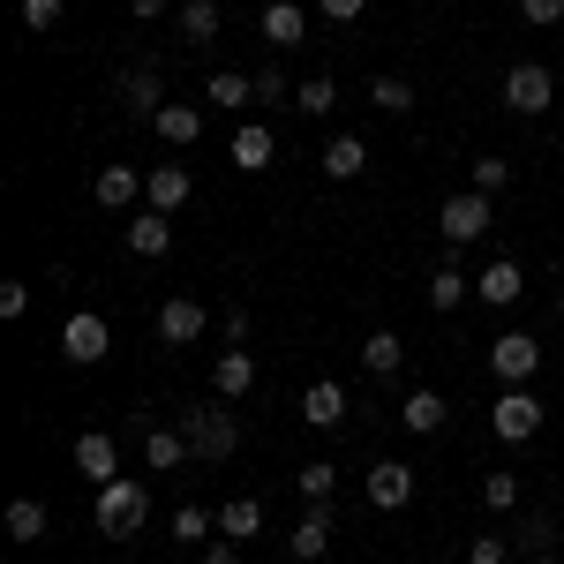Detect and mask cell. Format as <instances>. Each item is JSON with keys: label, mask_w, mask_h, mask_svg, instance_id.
<instances>
[{"label": "cell", "mask_w": 564, "mask_h": 564, "mask_svg": "<svg viewBox=\"0 0 564 564\" xmlns=\"http://www.w3.org/2000/svg\"><path fill=\"white\" fill-rule=\"evenodd\" d=\"M0 527H8V542H23V550H31V542H45V505L39 497H15V505H8V512H0Z\"/></svg>", "instance_id": "d4e9b609"}, {"label": "cell", "mask_w": 564, "mask_h": 564, "mask_svg": "<svg viewBox=\"0 0 564 564\" xmlns=\"http://www.w3.org/2000/svg\"><path fill=\"white\" fill-rule=\"evenodd\" d=\"M467 564H512V542L505 534H475L467 542Z\"/></svg>", "instance_id": "74e56055"}, {"label": "cell", "mask_w": 564, "mask_h": 564, "mask_svg": "<svg viewBox=\"0 0 564 564\" xmlns=\"http://www.w3.org/2000/svg\"><path fill=\"white\" fill-rule=\"evenodd\" d=\"M257 106H286V76L279 68H257Z\"/></svg>", "instance_id": "b9f144b4"}, {"label": "cell", "mask_w": 564, "mask_h": 564, "mask_svg": "<svg viewBox=\"0 0 564 564\" xmlns=\"http://www.w3.org/2000/svg\"><path fill=\"white\" fill-rule=\"evenodd\" d=\"M557 90H564V76H557Z\"/></svg>", "instance_id": "f907efd6"}, {"label": "cell", "mask_w": 564, "mask_h": 564, "mask_svg": "<svg viewBox=\"0 0 564 564\" xmlns=\"http://www.w3.org/2000/svg\"><path fill=\"white\" fill-rule=\"evenodd\" d=\"M90 196H98V212H129L135 196H143V174H135V166H98Z\"/></svg>", "instance_id": "ac0fdd59"}, {"label": "cell", "mask_w": 564, "mask_h": 564, "mask_svg": "<svg viewBox=\"0 0 564 564\" xmlns=\"http://www.w3.org/2000/svg\"><path fill=\"white\" fill-rule=\"evenodd\" d=\"M467 188H481V196L512 188V159H475V166H467Z\"/></svg>", "instance_id": "d590c367"}, {"label": "cell", "mask_w": 564, "mask_h": 564, "mask_svg": "<svg viewBox=\"0 0 564 564\" xmlns=\"http://www.w3.org/2000/svg\"><path fill=\"white\" fill-rule=\"evenodd\" d=\"M339 564H354V557H339Z\"/></svg>", "instance_id": "681fc988"}, {"label": "cell", "mask_w": 564, "mask_h": 564, "mask_svg": "<svg viewBox=\"0 0 564 564\" xmlns=\"http://www.w3.org/2000/svg\"><path fill=\"white\" fill-rule=\"evenodd\" d=\"M204 98H212V106H249V98H257V76H234V68H218L212 84H204Z\"/></svg>", "instance_id": "836d02e7"}, {"label": "cell", "mask_w": 564, "mask_h": 564, "mask_svg": "<svg viewBox=\"0 0 564 564\" xmlns=\"http://www.w3.org/2000/svg\"><path fill=\"white\" fill-rule=\"evenodd\" d=\"M61 354H68L76 369H98V361L113 354V332H106V316H98V308H76V316L61 324Z\"/></svg>", "instance_id": "5b68a950"}, {"label": "cell", "mask_w": 564, "mask_h": 564, "mask_svg": "<svg viewBox=\"0 0 564 564\" xmlns=\"http://www.w3.org/2000/svg\"><path fill=\"white\" fill-rule=\"evenodd\" d=\"M166 534H174V542H188V550H204V542L218 534V520L204 512V505H174V520H166Z\"/></svg>", "instance_id": "f546056e"}, {"label": "cell", "mask_w": 564, "mask_h": 564, "mask_svg": "<svg viewBox=\"0 0 564 564\" xmlns=\"http://www.w3.org/2000/svg\"><path fill=\"white\" fill-rule=\"evenodd\" d=\"M68 459H76V475H84L90 489H106V481L121 475V444H113L106 430H84V436H76V452H68Z\"/></svg>", "instance_id": "9c48e42d"}, {"label": "cell", "mask_w": 564, "mask_h": 564, "mask_svg": "<svg viewBox=\"0 0 564 564\" xmlns=\"http://www.w3.org/2000/svg\"><path fill=\"white\" fill-rule=\"evenodd\" d=\"M188 196H196L188 166H151V174H143V204H151V212H166V218H174L181 204H188Z\"/></svg>", "instance_id": "4fadbf2b"}, {"label": "cell", "mask_w": 564, "mask_h": 564, "mask_svg": "<svg viewBox=\"0 0 564 564\" xmlns=\"http://www.w3.org/2000/svg\"><path fill=\"white\" fill-rule=\"evenodd\" d=\"M399 414H406V430H414V436H436L444 422H452V399L422 384V391H406V406H399Z\"/></svg>", "instance_id": "ffe728a7"}, {"label": "cell", "mask_w": 564, "mask_h": 564, "mask_svg": "<svg viewBox=\"0 0 564 564\" xmlns=\"http://www.w3.org/2000/svg\"><path fill=\"white\" fill-rule=\"evenodd\" d=\"M361 8H369V0H316V15H324V23H354Z\"/></svg>", "instance_id": "ee69618b"}, {"label": "cell", "mask_w": 564, "mask_h": 564, "mask_svg": "<svg viewBox=\"0 0 564 564\" xmlns=\"http://www.w3.org/2000/svg\"><path fill=\"white\" fill-rule=\"evenodd\" d=\"M90 520L106 527V542H135V534H143V520H151V489H143L135 475H113L106 489H98Z\"/></svg>", "instance_id": "6da1fadb"}, {"label": "cell", "mask_w": 564, "mask_h": 564, "mask_svg": "<svg viewBox=\"0 0 564 564\" xmlns=\"http://www.w3.org/2000/svg\"><path fill=\"white\" fill-rule=\"evenodd\" d=\"M196 452H188V436L181 430H159V422H143V467H188Z\"/></svg>", "instance_id": "7402d4cb"}, {"label": "cell", "mask_w": 564, "mask_h": 564, "mask_svg": "<svg viewBox=\"0 0 564 564\" xmlns=\"http://www.w3.org/2000/svg\"><path fill=\"white\" fill-rule=\"evenodd\" d=\"M489 369H497L505 384H534V369H542V339H534V332H505V339L489 347Z\"/></svg>", "instance_id": "ba28073f"}, {"label": "cell", "mask_w": 564, "mask_h": 564, "mask_svg": "<svg viewBox=\"0 0 564 564\" xmlns=\"http://www.w3.org/2000/svg\"><path fill=\"white\" fill-rule=\"evenodd\" d=\"M414 467H406V459H377V467H369V505H377V512H406V505H414Z\"/></svg>", "instance_id": "30bf717a"}, {"label": "cell", "mask_w": 564, "mask_h": 564, "mask_svg": "<svg viewBox=\"0 0 564 564\" xmlns=\"http://www.w3.org/2000/svg\"><path fill=\"white\" fill-rule=\"evenodd\" d=\"M332 527H339V520H332V505H308L302 520L286 527V550H294L302 564H316L324 550H332Z\"/></svg>", "instance_id": "7c38bea8"}, {"label": "cell", "mask_w": 564, "mask_h": 564, "mask_svg": "<svg viewBox=\"0 0 564 564\" xmlns=\"http://www.w3.org/2000/svg\"><path fill=\"white\" fill-rule=\"evenodd\" d=\"M61 15H68V0H23V23H31V31H53Z\"/></svg>", "instance_id": "f35d334b"}, {"label": "cell", "mask_w": 564, "mask_h": 564, "mask_svg": "<svg viewBox=\"0 0 564 564\" xmlns=\"http://www.w3.org/2000/svg\"><path fill=\"white\" fill-rule=\"evenodd\" d=\"M489 430L505 436V444H527V436L542 430V399H534L527 384H505V399L489 406Z\"/></svg>", "instance_id": "8992f818"}, {"label": "cell", "mask_w": 564, "mask_h": 564, "mask_svg": "<svg viewBox=\"0 0 564 564\" xmlns=\"http://www.w3.org/2000/svg\"><path fill=\"white\" fill-rule=\"evenodd\" d=\"M212 391L218 399H249V391H257V361H249V347H226L212 361Z\"/></svg>", "instance_id": "5bb4252c"}, {"label": "cell", "mask_w": 564, "mask_h": 564, "mask_svg": "<svg viewBox=\"0 0 564 564\" xmlns=\"http://www.w3.org/2000/svg\"><path fill=\"white\" fill-rule=\"evenodd\" d=\"M218 534H226V542H257L263 534V505L257 497H234V505L218 512Z\"/></svg>", "instance_id": "f1b7e54d"}, {"label": "cell", "mask_w": 564, "mask_h": 564, "mask_svg": "<svg viewBox=\"0 0 564 564\" xmlns=\"http://www.w3.org/2000/svg\"><path fill=\"white\" fill-rule=\"evenodd\" d=\"M294 481H302L308 505H332V489H339V467H332V459H308V467H294Z\"/></svg>", "instance_id": "d6a6232c"}, {"label": "cell", "mask_w": 564, "mask_h": 564, "mask_svg": "<svg viewBox=\"0 0 564 564\" xmlns=\"http://www.w3.org/2000/svg\"><path fill=\"white\" fill-rule=\"evenodd\" d=\"M369 106L391 113V121H406V113H414V84H406V76H377V84H369Z\"/></svg>", "instance_id": "4dcf8cb0"}, {"label": "cell", "mask_w": 564, "mask_h": 564, "mask_svg": "<svg viewBox=\"0 0 564 564\" xmlns=\"http://www.w3.org/2000/svg\"><path fill=\"white\" fill-rule=\"evenodd\" d=\"M218 0H181V15H174V31H181V45H212L218 39Z\"/></svg>", "instance_id": "603a6c76"}, {"label": "cell", "mask_w": 564, "mask_h": 564, "mask_svg": "<svg viewBox=\"0 0 564 564\" xmlns=\"http://www.w3.org/2000/svg\"><path fill=\"white\" fill-rule=\"evenodd\" d=\"M302 422L308 430H339V422H347V391L332 384V377H316V384L302 391Z\"/></svg>", "instance_id": "9a60e30c"}, {"label": "cell", "mask_w": 564, "mask_h": 564, "mask_svg": "<svg viewBox=\"0 0 564 564\" xmlns=\"http://www.w3.org/2000/svg\"><path fill=\"white\" fill-rule=\"evenodd\" d=\"M234 550H241V542H226V534H218V542H204V564H234Z\"/></svg>", "instance_id": "f6af8a7d"}, {"label": "cell", "mask_w": 564, "mask_h": 564, "mask_svg": "<svg viewBox=\"0 0 564 564\" xmlns=\"http://www.w3.org/2000/svg\"><path fill=\"white\" fill-rule=\"evenodd\" d=\"M324 174L332 181L369 174V143H361V135H332V143H324Z\"/></svg>", "instance_id": "484cf974"}, {"label": "cell", "mask_w": 564, "mask_h": 564, "mask_svg": "<svg viewBox=\"0 0 564 564\" xmlns=\"http://www.w3.org/2000/svg\"><path fill=\"white\" fill-rule=\"evenodd\" d=\"M399 361H406V339H399V332H369V339H361V369H369V377H399Z\"/></svg>", "instance_id": "4316f807"}, {"label": "cell", "mask_w": 564, "mask_h": 564, "mask_svg": "<svg viewBox=\"0 0 564 564\" xmlns=\"http://www.w3.org/2000/svg\"><path fill=\"white\" fill-rule=\"evenodd\" d=\"M151 129L166 135V143H174V151H188V143H196V135H204V106H174V98H166V106H159V121H151Z\"/></svg>", "instance_id": "cb8c5ba5"}, {"label": "cell", "mask_w": 564, "mask_h": 564, "mask_svg": "<svg viewBox=\"0 0 564 564\" xmlns=\"http://www.w3.org/2000/svg\"><path fill=\"white\" fill-rule=\"evenodd\" d=\"M520 15L534 23V31H557V23H564V0H520Z\"/></svg>", "instance_id": "ab89813d"}, {"label": "cell", "mask_w": 564, "mask_h": 564, "mask_svg": "<svg viewBox=\"0 0 564 564\" xmlns=\"http://www.w3.org/2000/svg\"><path fill=\"white\" fill-rule=\"evenodd\" d=\"M422 294H430V308H436V316H452V308L467 302V271H459V263H436Z\"/></svg>", "instance_id": "83f0119b"}, {"label": "cell", "mask_w": 564, "mask_h": 564, "mask_svg": "<svg viewBox=\"0 0 564 564\" xmlns=\"http://www.w3.org/2000/svg\"><path fill=\"white\" fill-rule=\"evenodd\" d=\"M129 15H135V23H159V15H166V0H129Z\"/></svg>", "instance_id": "bcb514c9"}, {"label": "cell", "mask_w": 564, "mask_h": 564, "mask_svg": "<svg viewBox=\"0 0 564 564\" xmlns=\"http://www.w3.org/2000/svg\"><path fill=\"white\" fill-rule=\"evenodd\" d=\"M557 316H564V286H557Z\"/></svg>", "instance_id": "c3c4849f"}, {"label": "cell", "mask_w": 564, "mask_h": 564, "mask_svg": "<svg viewBox=\"0 0 564 564\" xmlns=\"http://www.w3.org/2000/svg\"><path fill=\"white\" fill-rule=\"evenodd\" d=\"M204 324H212V316H204V302H188V294L159 302V339H166V347H196V339H204Z\"/></svg>", "instance_id": "8fae6325"}, {"label": "cell", "mask_w": 564, "mask_h": 564, "mask_svg": "<svg viewBox=\"0 0 564 564\" xmlns=\"http://www.w3.org/2000/svg\"><path fill=\"white\" fill-rule=\"evenodd\" d=\"M113 106H121V113H135V121H159V106H166L159 68H143V61H135V68H121V76H113Z\"/></svg>", "instance_id": "52a82bcc"}, {"label": "cell", "mask_w": 564, "mask_h": 564, "mask_svg": "<svg viewBox=\"0 0 564 564\" xmlns=\"http://www.w3.org/2000/svg\"><path fill=\"white\" fill-rule=\"evenodd\" d=\"M550 542H557V520H550V512H527L520 550H527V557H550Z\"/></svg>", "instance_id": "8d00e7d4"}, {"label": "cell", "mask_w": 564, "mask_h": 564, "mask_svg": "<svg viewBox=\"0 0 564 564\" xmlns=\"http://www.w3.org/2000/svg\"><path fill=\"white\" fill-rule=\"evenodd\" d=\"M332 98H339V84H332V76H308V84L294 90V113H308V121H324V113H332Z\"/></svg>", "instance_id": "e575fe53"}, {"label": "cell", "mask_w": 564, "mask_h": 564, "mask_svg": "<svg viewBox=\"0 0 564 564\" xmlns=\"http://www.w3.org/2000/svg\"><path fill=\"white\" fill-rule=\"evenodd\" d=\"M489 226H497V212H489V196H481V188H459V196H444V212H436V234H444L452 249L481 241Z\"/></svg>", "instance_id": "3957f363"}, {"label": "cell", "mask_w": 564, "mask_h": 564, "mask_svg": "<svg viewBox=\"0 0 564 564\" xmlns=\"http://www.w3.org/2000/svg\"><path fill=\"white\" fill-rule=\"evenodd\" d=\"M218 332H226V347H249V308H226Z\"/></svg>", "instance_id": "7bdbcfd3"}, {"label": "cell", "mask_w": 564, "mask_h": 564, "mask_svg": "<svg viewBox=\"0 0 564 564\" xmlns=\"http://www.w3.org/2000/svg\"><path fill=\"white\" fill-rule=\"evenodd\" d=\"M512 505H520V475L512 467H489L481 475V512H512Z\"/></svg>", "instance_id": "1f68e13d"}, {"label": "cell", "mask_w": 564, "mask_h": 564, "mask_svg": "<svg viewBox=\"0 0 564 564\" xmlns=\"http://www.w3.org/2000/svg\"><path fill=\"white\" fill-rule=\"evenodd\" d=\"M475 294H481V302H489V308H512V302H520V294H527V271H520V263H512V257H497V263H489V271H481V279H475Z\"/></svg>", "instance_id": "e0dca14e"}, {"label": "cell", "mask_w": 564, "mask_h": 564, "mask_svg": "<svg viewBox=\"0 0 564 564\" xmlns=\"http://www.w3.org/2000/svg\"><path fill=\"white\" fill-rule=\"evenodd\" d=\"M129 249H135V257H166V249H174V218L143 204V212L129 218Z\"/></svg>", "instance_id": "d6986e66"}, {"label": "cell", "mask_w": 564, "mask_h": 564, "mask_svg": "<svg viewBox=\"0 0 564 564\" xmlns=\"http://www.w3.org/2000/svg\"><path fill=\"white\" fill-rule=\"evenodd\" d=\"M527 564H564V557H527Z\"/></svg>", "instance_id": "7dc6e473"}, {"label": "cell", "mask_w": 564, "mask_h": 564, "mask_svg": "<svg viewBox=\"0 0 564 564\" xmlns=\"http://www.w3.org/2000/svg\"><path fill=\"white\" fill-rule=\"evenodd\" d=\"M181 436H188V452H196L204 467H226V459L241 452V422H234L226 406H181Z\"/></svg>", "instance_id": "7a4b0ae2"}, {"label": "cell", "mask_w": 564, "mask_h": 564, "mask_svg": "<svg viewBox=\"0 0 564 564\" xmlns=\"http://www.w3.org/2000/svg\"><path fill=\"white\" fill-rule=\"evenodd\" d=\"M557 98H564V90H557V76H550L542 61H520V68H505V106H512V113H527V121H534V113H550Z\"/></svg>", "instance_id": "277c9868"}, {"label": "cell", "mask_w": 564, "mask_h": 564, "mask_svg": "<svg viewBox=\"0 0 564 564\" xmlns=\"http://www.w3.org/2000/svg\"><path fill=\"white\" fill-rule=\"evenodd\" d=\"M271 159H279V135L263 129V121H249V129H234V166H241V174H263Z\"/></svg>", "instance_id": "44dd1931"}, {"label": "cell", "mask_w": 564, "mask_h": 564, "mask_svg": "<svg viewBox=\"0 0 564 564\" xmlns=\"http://www.w3.org/2000/svg\"><path fill=\"white\" fill-rule=\"evenodd\" d=\"M257 31L271 45H302L308 39V8H302V0H271V8L257 15Z\"/></svg>", "instance_id": "2e32d148"}, {"label": "cell", "mask_w": 564, "mask_h": 564, "mask_svg": "<svg viewBox=\"0 0 564 564\" xmlns=\"http://www.w3.org/2000/svg\"><path fill=\"white\" fill-rule=\"evenodd\" d=\"M23 308H31V286H23V279H0V316H8V324H15V316H23Z\"/></svg>", "instance_id": "60d3db41"}]
</instances>
